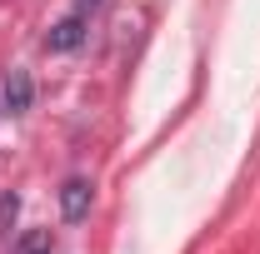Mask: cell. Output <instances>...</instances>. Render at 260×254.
Returning <instances> with one entry per match:
<instances>
[{
    "instance_id": "6",
    "label": "cell",
    "mask_w": 260,
    "mask_h": 254,
    "mask_svg": "<svg viewBox=\"0 0 260 254\" xmlns=\"http://www.w3.org/2000/svg\"><path fill=\"white\" fill-rule=\"evenodd\" d=\"M95 5H100V0H75V10H80V15H90Z\"/></svg>"
},
{
    "instance_id": "3",
    "label": "cell",
    "mask_w": 260,
    "mask_h": 254,
    "mask_svg": "<svg viewBox=\"0 0 260 254\" xmlns=\"http://www.w3.org/2000/svg\"><path fill=\"white\" fill-rule=\"evenodd\" d=\"M30 100H35L30 70H20V65H15V70L5 75V110H10V115H25V110H30Z\"/></svg>"
},
{
    "instance_id": "4",
    "label": "cell",
    "mask_w": 260,
    "mask_h": 254,
    "mask_svg": "<svg viewBox=\"0 0 260 254\" xmlns=\"http://www.w3.org/2000/svg\"><path fill=\"white\" fill-rule=\"evenodd\" d=\"M55 244H50V229H25L15 244H10V254H50Z\"/></svg>"
},
{
    "instance_id": "5",
    "label": "cell",
    "mask_w": 260,
    "mask_h": 254,
    "mask_svg": "<svg viewBox=\"0 0 260 254\" xmlns=\"http://www.w3.org/2000/svg\"><path fill=\"white\" fill-rule=\"evenodd\" d=\"M15 209H20V199L15 194H0V220H15Z\"/></svg>"
},
{
    "instance_id": "2",
    "label": "cell",
    "mask_w": 260,
    "mask_h": 254,
    "mask_svg": "<svg viewBox=\"0 0 260 254\" xmlns=\"http://www.w3.org/2000/svg\"><path fill=\"white\" fill-rule=\"evenodd\" d=\"M90 180H80V175H75V180H65L60 185V220L65 224H80L85 220V215H90Z\"/></svg>"
},
{
    "instance_id": "1",
    "label": "cell",
    "mask_w": 260,
    "mask_h": 254,
    "mask_svg": "<svg viewBox=\"0 0 260 254\" xmlns=\"http://www.w3.org/2000/svg\"><path fill=\"white\" fill-rule=\"evenodd\" d=\"M80 40H85V15H80V10H70L65 20H55V25H50L45 50H50V55H70V50H80Z\"/></svg>"
}]
</instances>
